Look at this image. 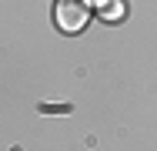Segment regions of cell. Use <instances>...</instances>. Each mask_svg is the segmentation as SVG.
<instances>
[{
    "label": "cell",
    "instance_id": "6da1fadb",
    "mask_svg": "<svg viewBox=\"0 0 157 151\" xmlns=\"http://www.w3.org/2000/svg\"><path fill=\"white\" fill-rule=\"evenodd\" d=\"M87 20H90V7L84 0H60L57 3V24H60V30H67V34L84 30Z\"/></svg>",
    "mask_w": 157,
    "mask_h": 151
},
{
    "label": "cell",
    "instance_id": "7a4b0ae2",
    "mask_svg": "<svg viewBox=\"0 0 157 151\" xmlns=\"http://www.w3.org/2000/svg\"><path fill=\"white\" fill-rule=\"evenodd\" d=\"M104 17H107V20H117V17H121V3H110V7L104 10Z\"/></svg>",
    "mask_w": 157,
    "mask_h": 151
}]
</instances>
